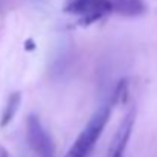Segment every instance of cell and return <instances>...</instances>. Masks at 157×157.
Returning <instances> with one entry per match:
<instances>
[{
	"mask_svg": "<svg viewBox=\"0 0 157 157\" xmlns=\"http://www.w3.org/2000/svg\"><path fill=\"white\" fill-rule=\"evenodd\" d=\"M0 157H9L8 150H6L5 147H2V145H0Z\"/></svg>",
	"mask_w": 157,
	"mask_h": 157,
	"instance_id": "obj_7",
	"label": "cell"
},
{
	"mask_svg": "<svg viewBox=\"0 0 157 157\" xmlns=\"http://www.w3.org/2000/svg\"><path fill=\"white\" fill-rule=\"evenodd\" d=\"M20 104H21V93L20 92H14L8 96L6 104L2 110V116H0V127L2 128L8 127L12 122V119L15 117V114L20 108Z\"/></svg>",
	"mask_w": 157,
	"mask_h": 157,
	"instance_id": "obj_6",
	"label": "cell"
},
{
	"mask_svg": "<svg viewBox=\"0 0 157 157\" xmlns=\"http://www.w3.org/2000/svg\"><path fill=\"white\" fill-rule=\"evenodd\" d=\"M134 119H136V110L131 108V110L127 111L121 125L117 127V130H116V133H114V136L110 142L107 157H124L127 145H128L130 137H131V133H133Z\"/></svg>",
	"mask_w": 157,
	"mask_h": 157,
	"instance_id": "obj_4",
	"label": "cell"
},
{
	"mask_svg": "<svg viewBox=\"0 0 157 157\" xmlns=\"http://www.w3.org/2000/svg\"><path fill=\"white\" fill-rule=\"evenodd\" d=\"M145 0H113V12L122 17H140L147 12Z\"/></svg>",
	"mask_w": 157,
	"mask_h": 157,
	"instance_id": "obj_5",
	"label": "cell"
},
{
	"mask_svg": "<svg viewBox=\"0 0 157 157\" xmlns=\"http://www.w3.org/2000/svg\"><path fill=\"white\" fill-rule=\"evenodd\" d=\"M113 107H114V102L110 98V101L107 104L101 105L93 113V116L89 119L86 127L76 136V139L73 140L72 147L64 154V157H90L92 151L95 150L102 131L105 130V127L110 121Z\"/></svg>",
	"mask_w": 157,
	"mask_h": 157,
	"instance_id": "obj_1",
	"label": "cell"
},
{
	"mask_svg": "<svg viewBox=\"0 0 157 157\" xmlns=\"http://www.w3.org/2000/svg\"><path fill=\"white\" fill-rule=\"evenodd\" d=\"M63 11L79 18L81 26L93 25L113 12V0H66Z\"/></svg>",
	"mask_w": 157,
	"mask_h": 157,
	"instance_id": "obj_2",
	"label": "cell"
},
{
	"mask_svg": "<svg viewBox=\"0 0 157 157\" xmlns=\"http://www.w3.org/2000/svg\"><path fill=\"white\" fill-rule=\"evenodd\" d=\"M26 139L37 157H53L52 139L35 114H29L26 119Z\"/></svg>",
	"mask_w": 157,
	"mask_h": 157,
	"instance_id": "obj_3",
	"label": "cell"
}]
</instances>
